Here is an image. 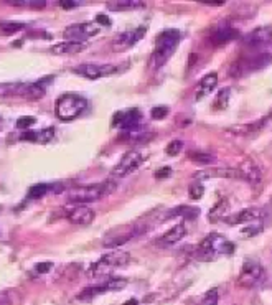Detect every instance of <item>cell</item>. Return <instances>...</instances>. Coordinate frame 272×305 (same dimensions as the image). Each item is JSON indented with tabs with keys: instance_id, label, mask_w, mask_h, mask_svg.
I'll use <instances>...</instances> for the list:
<instances>
[{
	"instance_id": "obj_1",
	"label": "cell",
	"mask_w": 272,
	"mask_h": 305,
	"mask_svg": "<svg viewBox=\"0 0 272 305\" xmlns=\"http://www.w3.org/2000/svg\"><path fill=\"white\" fill-rule=\"evenodd\" d=\"M180 31L175 28L163 30L160 35L157 36L155 42V50H153L150 56V68L152 70H158L170 60V56L175 53L176 47L180 43Z\"/></svg>"
},
{
	"instance_id": "obj_2",
	"label": "cell",
	"mask_w": 272,
	"mask_h": 305,
	"mask_svg": "<svg viewBox=\"0 0 272 305\" xmlns=\"http://www.w3.org/2000/svg\"><path fill=\"white\" fill-rule=\"evenodd\" d=\"M234 249L236 246L233 241L224 238L223 234L211 233L199 243L195 257L201 259V261H215L218 256H229V254H233Z\"/></svg>"
},
{
	"instance_id": "obj_3",
	"label": "cell",
	"mask_w": 272,
	"mask_h": 305,
	"mask_svg": "<svg viewBox=\"0 0 272 305\" xmlns=\"http://www.w3.org/2000/svg\"><path fill=\"white\" fill-rule=\"evenodd\" d=\"M88 109V101L79 94L66 93L56 99L54 102V114L63 122L74 121Z\"/></svg>"
},
{
	"instance_id": "obj_4",
	"label": "cell",
	"mask_w": 272,
	"mask_h": 305,
	"mask_svg": "<svg viewBox=\"0 0 272 305\" xmlns=\"http://www.w3.org/2000/svg\"><path fill=\"white\" fill-rule=\"evenodd\" d=\"M117 186V181L107 180V181H101V183L96 185H88V186H81V188H76L68 195V200L71 203H81V204H88V203H94L102 200L104 197H107L109 193L114 192V188Z\"/></svg>"
},
{
	"instance_id": "obj_5",
	"label": "cell",
	"mask_w": 272,
	"mask_h": 305,
	"mask_svg": "<svg viewBox=\"0 0 272 305\" xmlns=\"http://www.w3.org/2000/svg\"><path fill=\"white\" fill-rule=\"evenodd\" d=\"M130 262V254L122 249H114V251L104 254L99 257V261H96L93 266L89 267V274L91 276H99L102 271L106 269H114V267H124Z\"/></svg>"
},
{
	"instance_id": "obj_6",
	"label": "cell",
	"mask_w": 272,
	"mask_h": 305,
	"mask_svg": "<svg viewBox=\"0 0 272 305\" xmlns=\"http://www.w3.org/2000/svg\"><path fill=\"white\" fill-rule=\"evenodd\" d=\"M125 287H127L125 279H109L106 282H102V284L89 285V287L83 289L81 294L78 295V300H81V302H89L96 295L107 294V292H119V290H124Z\"/></svg>"
},
{
	"instance_id": "obj_7",
	"label": "cell",
	"mask_w": 272,
	"mask_h": 305,
	"mask_svg": "<svg viewBox=\"0 0 272 305\" xmlns=\"http://www.w3.org/2000/svg\"><path fill=\"white\" fill-rule=\"evenodd\" d=\"M145 158H147V155H144L139 150H129V152H125L121 160L117 162V165L114 167V170H112V175L117 177V178L127 177L129 174L137 170V168L145 162Z\"/></svg>"
},
{
	"instance_id": "obj_8",
	"label": "cell",
	"mask_w": 272,
	"mask_h": 305,
	"mask_svg": "<svg viewBox=\"0 0 272 305\" xmlns=\"http://www.w3.org/2000/svg\"><path fill=\"white\" fill-rule=\"evenodd\" d=\"M63 213H65V218L68 221L78 226H88L96 218L94 211L88 204H81V203H70L68 206H65Z\"/></svg>"
},
{
	"instance_id": "obj_9",
	"label": "cell",
	"mask_w": 272,
	"mask_h": 305,
	"mask_svg": "<svg viewBox=\"0 0 272 305\" xmlns=\"http://www.w3.org/2000/svg\"><path fill=\"white\" fill-rule=\"evenodd\" d=\"M264 274H266L264 267L257 261H246L241 267V274H239L238 284L243 285V287L251 289L264 279Z\"/></svg>"
},
{
	"instance_id": "obj_10",
	"label": "cell",
	"mask_w": 272,
	"mask_h": 305,
	"mask_svg": "<svg viewBox=\"0 0 272 305\" xmlns=\"http://www.w3.org/2000/svg\"><path fill=\"white\" fill-rule=\"evenodd\" d=\"M71 71L74 75L84 76L88 79H99L104 78V76L114 75V73L119 71V68L116 65H96V63H83V65H78L74 68H71Z\"/></svg>"
},
{
	"instance_id": "obj_11",
	"label": "cell",
	"mask_w": 272,
	"mask_h": 305,
	"mask_svg": "<svg viewBox=\"0 0 272 305\" xmlns=\"http://www.w3.org/2000/svg\"><path fill=\"white\" fill-rule=\"evenodd\" d=\"M99 33V26L96 22H83V24H76L65 28L63 35L68 38V42H76L83 43L86 40H89L91 36Z\"/></svg>"
},
{
	"instance_id": "obj_12",
	"label": "cell",
	"mask_w": 272,
	"mask_h": 305,
	"mask_svg": "<svg viewBox=\"0 0 272 305\" xmlns=\"http://www.w3.org/2000/svg\"><path fill=\"white\" fill-rule=\"evenodd\" d=\"M140 121H142V114H140L139 109H127V111H119L114 114L112 126H119L122 132L127 134V132H135L142 129Z\"/></svg>"
},
{
	"instance_id": "obj_13",
	"label": "cell",
	"mask_w": 272,
	"mask_h": 305,
	"mask_svg": "<svg viewBox=\"0 0 272 305\" xmlns=\"http://www.w3.org/2000/svg\"><path fill=\"white\" fill-rule=\"evenodd\" d=\"M145 231H147V226H144L142 223H137V225H134L129 231H125V233L106 234V238L102 239V244H104V248H121V246L127 244L130 239L137 238V236L145 233Z\"/></svg>"
},
{
	"instance_id": "obj_14",
	"label": "cell",
	"mask_w": 272,
	"mask_h": 305,
	"mask_svg": "<svg viewBox=\"0 0 272 305\" xmlns=\"http://www.w3.org/2000/svg\"><path fill=\"white\" fill-rule=\"evenodd\" d=\"M145 31H147L145 26H137V28H134V30L122 31L119 36H116V38L112 40L111 47L114 51H125V50L132 48L135 43L144 38Z\"/></svg>"
},
{
	"instance_id": "obj_15",
	"label": "cell",
	"mask_w": 272,
	"mask_h": 305,
	"mask_svg": "<svg viewBox=\"0 0 272 305\" xmlns=\"http://www.w3.org/2000/svg\"><path fill=\"white\" fill-rule=\"evenodd\" d=\"M272 40V28L271 26H257V28L251 30L249 33L243 36V45L251 50H259L264 48L267 43Z\"/></svg>"
},
{
	"instance_id": "obj_16",
	"label": "cell",
	"mask_w": 272,
	"mask_h": 305,
	"mask_svg": "<svg viewBox=\"0 0 272 305\" xmlns=\"http://www.w3.org/2000/svg\"><path fill=\"white\" fill-rule=\"evenodd\" d=\"M193 178L198 180H206V178H234V180H243V175L239 168H203L199 172H195Z\"/></svg>"
},
{
	"instance_id": "obj_17",
	"label": "cell",
	"mask_w": 272,
	"mask_h": 305,
	"mask_svg": "<svg viewBox=\"0 0 272 305\" xmlns=\"http://www.w3.org/2000/svg\"><path fill=\"white\" fill-rule=\"evenodd\" d=\"M238 30L234 28L233 25L228 24V22H221L215 26V30L211 31L210 40L215 47H221V45H226L229 42H233L234 38H238Z\"/></svg>"
},
{
	"instance_id": "obj_18",
	"label": "cell",
	"mask_w": 272,
	"mask_h": 305,
	"mask_svg": "<svg viewBox=\"0 0 272 305\" xmlns=\"http://www.w3.org/2000/svg\"><path fill=\"white\" fill-rule=\"evenodd\" d=\"M65 190V185L60 181H53V183H36L33 186H30L28 190V198L30 200H38L43 198L45 195H58Z\"/></svg>"
},
{
	"instance_id": "obj_19",
	"label": "cell",
	"mask_w": 272,
	"mask_h": 305,
	"mask_svg": "<svg viewBox=\"0 0 272 305\" xmlns=\"http://www.w3.org/2000/svg\"><path fill=\"white\" fill-rule=\"evenodd\" d=\"M262 216V209L259 208H246L243 211H238L234 215H231L226 218V223L231 226L234 225H244V223H254L257 220H261Z\"/></svg>"
},
{
	"instance_id": "obj_20",
	"label": "cell",
	"mask_w": 272,
	"mask_h": 305,
	"mask_svg": "<svg viewBox=\"0 0 272 305\" xmlns=\"http://www.w3.org/2000/svg\"><path fill=\"white\" fill-rule=\"evenodd\" d=\"M185 234H187V228H185L183 223H178V225H175L173 228H170L167 233H163L160 238L157 239V244L158 246H172V244H176L178 241H181L185 238Z\"/></svg>"
},
{
	"instance_id": "obj_21",
	"label": "cell",
	"mask_w": 272,
	"mask_h": 305,
	"mask_svg": "<svg viewBox=\"0 0 272 305\" xmlns=\"http://www.w3.org/2000/svg\"><path fill=\"white\" fill-rule=\"evenodd\" d=\"M54 135L53 127H45L42 130H25L20 135V140H26V142H35V144H48L51 142Z\"/></svg>"
},
{
	"instance_id": "obj_22",
	"label": "cell",
	"mask_w": 272,
	"mask_h": 305,
	"mask_svg": "<svg viewBox=\"0 0 272 305\" xmlns=\"http://www.w3.org/2000/svg\"><path fill=\"white\" fill-rule=\"evenodd\" d=\"M26 91H28V83H3L0 84V98H26Z\"/></svg>"
},
{
	"instance_id": "obj_23",
	"label": "cell",
	"mask_w": 272,
	"mask_h": 305,
	"mask_svg": "<svg viewBox=\"0 0 272 305\" xmlns=\"http://www.w3.org/2000/svg\"><path fill=\"white\" fill-rule=\"evenodd\" d=\"M239 172H241V175H243V180L251 181V183H259L262 178L261 168L257 167L252 160L244 162L243 165L239 167Z\"/></svg>"
},
{
	"instance_id": "obj_24",
	"label": "cell",
	"mask_w": 272,
	"mask_h": 305,
	"mask_svg": "<svg viewBox=\"0 0 272 305\" xmlns=\"http://www.w3.org/2000/svg\"><path fill=\"white\" fill-rule=\"evenodd\" d=\"M218 84V75L216 73H208L206 76H203V79L199 81L198 88H197V99H201L208 96Z\"/></svg>"
},
{
	"instance_id": "obj_25",
	"label": "cell",
	"mask_w": 272,
	"mask_h": 305,
	"mask_svg": "<svg viewBox=\"0 0 272 305\" xmlns=\"http://www.w3.org/2000/svg\"><path fill=\"white\" fill-rule=\"evenodd\" d=\"M86 48L84 43H76V42H63L58 43L54 47L49 48V51L53 54H73V53H79Z\"/></svg>"
},
{
	"instance_id": "obj_26",
	"label": "cell",
	"mask_w": 272,
	"mask_h": 305,
	"mask_svg": "<svg viewBox=\"0 0 272 305\" xmlns=\"http://www.w3.org/2000/svg\"><path fill=\"white\" fill-rule=\"evenodd\" d=\"M144 2H137V0H117V2H107V8L112 12H125V10H139L144 8Z\"/></svg>"
},
{
	"instance_id": "obj_27",
	"label": "cell",
	"mask_w": 272,
	"mask_h": 305,
	"mask_svg": "<svg viewBox=\"0 0 272 305\" xmlns=\"http://www.w3.org/2000/svg\"><path fill=\"white\" fill-rule=\"evenodd\" d=\"M228 208H229L228 200H226V198H221L220 202H218V203L215 204V206L211 208L210 215H208V220H210L211 223H216L218 220H223L224 215H226V211H228Z\"/></svg>"
},
{
	"instance_id": "obj_28",
	"label": "cell",
	"mask_w": 272,
	"mask_h": 305,
	"mask_svg": "<svg viewBox=\"0 0 272 305\" xmlns=\"http://www.w3.org/2000/svg\"><path fill=\"white\" fill-rule=\"evenodd\" d=\"M198 215H199V209L195 206H176L175 209H172L167 216L169 218L181 216V218H185V220H193V218H197Z\"/></svg>"
},
{
	"instance_id": "obj_29",
	"label": "cell",
	"mask_w": 272,
	"mask_h": 305,
	"mask_svg": "<svg viewBox=\"0 0 272 305\" xmlns=\"http://www.w3.org/2000/svg\"><path fill=\"white\" fill-rule=\"evenodd\" d=\"M25 28H26V24H24V22H12V20L0 22V33L2 35H13Z\"/></svg>"
},
{
	"instance_id": "obj_30",
	"label": "cell",
	"mask_w": 272,
	"mask_h": 305,
	"mask_svg": "<svg viewBox=\"0 0 272 305\" xmlns=\"http://www.w3.org/2000/svg\"><path fill=\"white\" fill-rule=\"evenodd\" d=\"M262 231H264V223H262L261 220H257V221L251 223L247 228H244V229L241 231V236L243 238H254V236L261 234Z\"/></svg>"
},
{
	"instance_id": "obj_31",
	"label": "cell",
	"mask_w": 272,
	"mask_h": 305,
	"mask_svg": "<svg viewBox=\"0 0 272 305\" xmlns=\"http://www.w3.org/2000/svg\"><path fill=\"white\" fill-rule=\"evenodd\" d=\"M190 158H192L195 163H199V165H210V163H215L216 162V157L215 155H210V153H203V152H193V153H190Z\"/></svg>"
},
{
	"instance_id": "obj_32",
	"label": "cell",
	"mask_w": 272,
	"mask_h": 305,
	"mask_svg": "<svg viewBox=\"0 0 272 305\" xmlns=\"http://www.w3.org/2000/svg\"><path fill=\"white\" fill-rule=\"evenodd\" d=\"M229 96H231L229 88L221 89L220 93H218L215 106H213V107H215V109H226V107H228V102H229Z\"/></svg>"
},
{
	"instance_id": "obj_33",
	"label": "cell",
	"mask_w": 272,
	"mask_h": 305,
	"mask_svg": "<svg viewBox=\"0 0 272 305\" xmlns=\"http://www.w3.org/2000/svg\"><path fill=\"white\" fill-rule=\"evenodd\" d=\"M188 195L192 200H201L203 195H205V186H203V183H199V181H193L188 188Z\"/></svg>"
},
{
	"instance_id": "obj_34",
	"label": "cell",
	"mask_w": 272,
	"mask_h": 305,
	"mask_svg": "<svg viewBox=\"0 0 272 305\" xmlns=\"http://www.w3.org/2000/svg\"><path fill=\"white\" fill-rule=\"evenodd\" d=\"M10 5L31 7V8H36V10H42V8L47 7V2H45V0H25V2H10Z\"/></svg>"
},
{
	"instance_id": "obj_35",
	"label": "cell",
	"mask_w": 272,
	"mask_h": 305,
	"mask_svg": "<svg viewBox=\"0 0 272 305\" xmlns=\"http://www.w3.org/2000/svg\"><path fill=\"white\" fill-rule=\"evenodd\" d=\"M17 300L18 297L13 290H2L0 292V305H15Z\"/></svg>"
},
{
	"instance_id": "obj_36",
	"label": "cell",
	"mask_w": 272,
	"mask_h": 305,
	"mask_svg": "<svg viewBox=\"0 0 272 305\" xmlns=\"http://www.w3.org/2000/svg\"><path fill=\"white\" fill-rule=\"evenodd\" d=\"M53 269V262L51 261H43V262H38L36 266L33 267V271H31V274L35 276H43V274H48L49 271Z\"/></svg>"
},
{
	"instance_id": "obj_37",
	"label": "cell",
	"mask_w": 272,
	"mask_h": 305,
	"mask_svg": "<svg viewBox=\"0 0 272 305\" xmlns=\"http://www.w3.org/2000/svg\"><path fill=\"white\" fill-rule=\"evenodd\" d=\"M262 124V122H259V124H246V126H234V127H231L229 132H233V134H247V132H254V130H257V127H259Z\"/></svg>"
},
{
	"instance_id": "obj_38",
	"label": "cell",
	"mask_w": 272,
	"mask_h": 305,
	"mask_svg": "<svg viewBox=\"0 0 272 305\" xmlns=\"http://www.w3.org/2000/svg\"><path fill=\"white\" fill-rule=\"evenodd\" d=\"M181 150H183V142H181V140H172V142L167 145L165 152H167V155L173 157V155H178Z\"/></svg>"
},
{
	"instance_id": "obj_39",
	"label": "cell",
	"mask_w": 272,
	"mask_h": 305,
	"mask_svg": "<svg viewBox=\"0 0 272 305\" xmlns=\"http://www.w3.org/2000/svg\"><path fill=\"white\" fill-rule=\"evenodd\" d=\"M150 116H152V119H155V121L165 119V117L169 116V107H165V106L153 107V109H152V112H150Z\"/></svg>"
},
{
	"instance_id": "obj_40",
	"label": "cell",
	"mask_w": 272,
	"mask_h": 305,
	"mask_svg": "<svg viewBox=\"0 0 272 305\" xmlns=\"http://www.w3.org/2000/svg\"><path fill=\"white\" fill-rule=\"evenodd\" d=\"M203 305H218V289H210L203 297Z\"/></svg>"
},
{
	"instance_id": "obj_41",
	"label": "cell",
	"mask_w": 272,
	"mask_h": 305,
	"mask_svg": "<svg viewBox=\"0 0 272 305\" xmlns=\"http://www.w3.org/2000/svg\"><path fill=\"white\" fill-rule=\"evenodd\" d=\"M35 117H22L17 121V129L20 130H30V127L35 124Z\"/></svg>"
},
{
	"instance_id": "obj_42",
	"label": "cell",
	"mask_w": 272,
	"mask_h": 305,
	"mask_svg": "<svg viewBox=\"0 0 272 305\" xmlns=\"http://www.w3.org/2000/svg\"><path fill=\"white\" fill-rule=\"evenodd\" d=\"M96 24L104 25V26H111V18L107 15H104V13H99V15H96Z\"/></svg>"
},
{
	"instance_id": "obj_43",
	"label": "cell",
	"mask_w": 272,
	"mask_h": 305,
	"mask_svg": "<svg viewBox=\"0 0 272 305\" xmlns=\"http://www.w3.org/2000/svg\"><path fill=\"white\" fill-rule=\"evenodd\" d=\"M81 2H74V0H63V2H60V5L65 8V10H71V8H76L79 5Z\"/></svg>"
},
{
	"instance_id": "obj_44",
	"label": "cell",
	"mask_w": 272,
	"mask_h": 305,
	"mask_svg": "<svg viewBox=\"0 0 272 305\" xmlns=\"http://www.w3.org/2000/svg\"><path fill=\"white\" fill-rule=\"evenodd\" d=\"M172 175V168L170 167H163L155 174V178H167V177Z\"/></svg>"
},
{
	"instance_id": "obj_45",
	"label": "cell",
	"mask_w": 272,
	"mask_h": 305,
	"mask_svg": "<svg viewBox=\"0 0 272 305\" xmlns=\"http://www.w3.org/2000/svg\"><path fill=\"white\" fill-rule=\"evenodd\" d=\"M139 302H137V300H135V299H132V300H130V302H125L124 305H137Z\"/></svg>"
},
{
	"instance_id": "obj_46",
	"label": "cell",
	"mask_w": 272,
	"mask_h": 305,
	"mask_svg": "<svg viewBox=\"0 0 272 305\" xmlns=\"http://www.w3.org/2000/svg\"><path fill=\"white\" fill-rule=\"evenodd\" d=\"M0 215H2V206H0Z\"/></svg>"
}]
</instances>
